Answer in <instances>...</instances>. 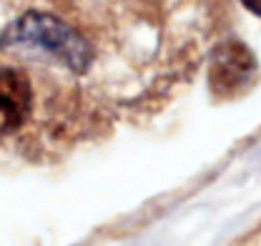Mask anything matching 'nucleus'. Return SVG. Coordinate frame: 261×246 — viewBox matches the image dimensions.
I'll use <instances>...</instances> for the list:
<instances>
[{
    "label": "nucleus",
    "mask_w": 261,
    "mask_h": 246,
    "mask_svg": "<svg viewBox=\"0 0 261 246\" xmlns=\"http://www.w3.org/2000/svg\"><path fill=\"white\" fill-rule=\"evenodd\" d=\"M0 48L35 51L81 76L93 63V45L68 23L50 13L31 10L0 33Z\"/></svg>",
    "instance_id": "obj_1"
},
{
    "label": "nucleus",
    "mask_w": 261,
    "mask_h": 246,
    "mask_svg": "<svg viewBox=\"0 0 261 246\" xmlns=\"http://www.w3.org/2000/svg\"><path fill=\"white\" fill-rule=\"evenodd\" d=\"M31 81L18 68L0 65V136L15 133L31 113Z\"/></svg>",
    "instance_id": "obj_3"
},
{
    "label": "nucleus",
    "mask_w": 261,
    "mask_h": 246,
    "mask_svg": "<svg viewBox=\"0 0 261 246\" xmlns=\"http://www.w3.org/2000/svg\"><path fill=\"white\" fill-rule=\"evenodd\" d=\"M256 76V61L251 51L236 40L216 48L211 58V88L219 95H236L246 91Z\"/></svg>",
    "instance_id": "obj_2"
},
{
    "label": "nucleus",
    "mask_w": 261,
    "mask_h": 246,
    "mask_svg": "<svg viewBox=\"0 0 261 246\" xmlns=\"http://www.w3.org/2000/svg\"><path fill=\"white\" fill-rule=\"evenodd\" d=\"M241 3H244V5H246V8L254 13V15H259V18H261V0H241Z\"/></svg>",
    "instance_id": "obj_4"
}]
</instances>
